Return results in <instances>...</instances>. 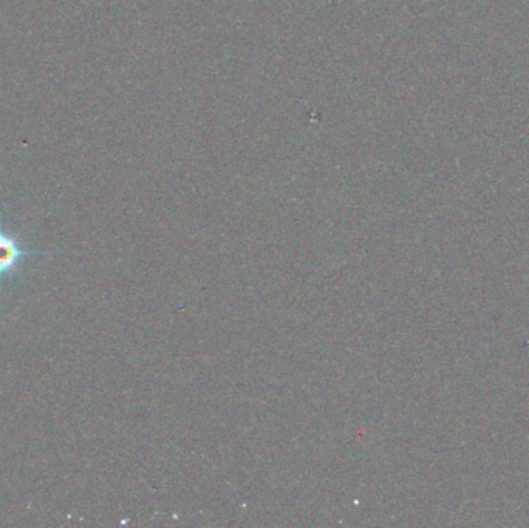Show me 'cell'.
Wrapping results in <instances>:
<instances>
[{
  "mask_svg": "<svg viewBox=\"0 0 529 528\" xmlns=\"http://www.w3.org/2000/svg\"><path fill=\"white\" fill-rule=\"evenodd\" d=\"M30 251L25 250L21 241L11 233L0 230V278L10 275L21 265Z\"/></svg>",
  "mask_w": 529,
  "mask_h": 528,
  "instance_id": "1",
  "label": "cell"
}]
</instances>
